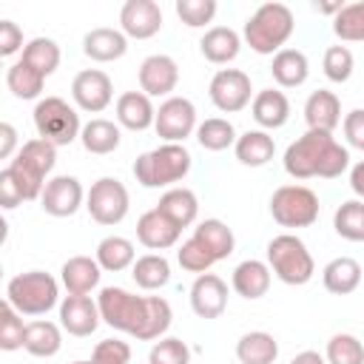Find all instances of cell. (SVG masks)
<instances>
[{
    "mask_svg": "<svg viewBox=\"0 0 364 364\" xmlns=\"http://www.w3.org/2000/svg\"><path fill=\"white\" fill-rule=\"evenodd\" d=\"M236 128L230 119H222V117H208L205 122H199L196 128V142L205 148V151H225L230 145H236Z\"/></svg>",
    "mask_w": 364,
    "mask_h": 364,
    "instance_id": "cell-40",
    "label": "cell"
},
{
    "mask_svg": "<svg viewBox=\"0 0 364 364\" xmlns=\"http://www.w3.org/2000/svg\"><path fill=\"white\" fill-rule=\"evenodd\" d=\"M20 202H26V199H23L17 182L11 179V173L3 168V171H0V205H3V210H11V208H17Z\"/></svg>",
    "mask_w": 364,
    "mask_h": 364,
    "instance_id": "cell-53",
    "label": "cell"
},
{
    "mask_svg": "<svg viewBox=\"0 0 364 364\" xmlns=\"http://www.w3.org/2000/svg\"><path fill=\"white\" fill-rule=\"evenodd\" d=\"M270 216L282 228H310L318 219V196L307 185H282L270 196Z\"/></svg>",
    "mask_w": 364,
    "mask_h": 364,
    "instance_id": "cell-6",
    "label": "cell"
},
{
    "mask_svg": "<svg viewBox=\"0 0 364 364\" xmlns=\"http://www.w3.org/2000/svg\"><path fill=\"white\" fill-rule=\"evenodd\" d=\"M173 321V310L162 296H145V318L136 330V341H159Z\"/></svg>",
    "mask_w": 364,
    "mask_h": 364,
    "instance_id": "cell-35",
    "label": "cell"
},
{
    "mask_svg": "<svg viewBox=\"0 0 364 364\" xmlns=\"http://www.w3.org/2000/svg\"><path fill=\"white\" fill-rule=\"evenodd\" d=\"M350 188H353V193H355V196H361V199H364V159H361V162H355V165L350 168Z\"/></svg>",
    "mask_w": 364,
    "mask_h": 364,
    "instance_id": "cell-55",
    "label": "cell"
},
{
    "mask_svg": "<svg viewBox=\"0 0 364 364\" xmlns=\"http://www.w3.org/2000/svg\"><path fill=\"white\" fill-rule=\"evenodd\" d=\"M128 208H131L128 188L117 176H100L85 193V210L97 225H105V228L119 225L128 216Z\"/></svg>",
    "mask_w": 364,
    "mask_h": 364,
    "instance_id": "cell-8",
    "label": "cell"
},
{
    "mask_svg": "<svg viewBox=\"0 0 364 364\" xmlns=\"http://www.w3.org/2000/svg\"><path fill=\"white\" fill-rule=\"evenodd\" d=\"M270 74H273V80L282 88H299V85H304V80L310 74V63H307L304 51H299V48H282L279 54H273Z\"/></svg>",
    "mask_w": 364,
    "mask_h": 364,
    "instance_id": "cell-30",
    "label": "cell"
},
{
    "mask_svg": "<svg viewBox=\"0 0 364 364\" xmlns=\"http://www.w3.org/2000/svg\"><path fill=\"white\" fill-rule=\"evenodd\" d=\"M97 307H100V318L119 333L136 336V330L142 327L145 296H134L125 287H102L97 296Z\"/></svg>",
    "mask_w": 364,
    "mask_h": 364,
    "instance_id": "cell-7",
    "label": "cell"
},
{
    "mask_svg": "<svg viewBox=\"0 0 364 364\" xmlns=\"http://www.w3.org/2000/svg\"><path fill=\"white\" fill-rule=\"evenodd\" d=\"M321 282H324V287H327L330 293H336V296H350V293L361 284V264H358L355 259H350V256H338V259H333V262L324 264Z\"/></svg>",
    "mask_w": 364,
    "mask_h": 364,
    "instance_id": "cell-32",
    "label": "cell"
},
{
    "mask_svg": "<svg viewBox=\"0 0 364 364\" xmlns=\"http://www.w3.org/2000/svg\"><path fill=\"white\" fill-rule=\"evenodd\" d=\"M156 122V108L148 94L142 91H125L117 100V125L128 131H148Z\"/></svg>",
    "mask_w": 364,
    "mask_h": 364,
    "instance_id": "cell-23",
    "label": "cell"
},
{
    "mask_svg": "<svg viewBox=\"0 0 364 364\" xmlns=\"http://www.w3.org/2000/svg\"><path fill=\"white\" fill-rule=\"evenodd\" d=\"M71 364H91V361H71Z\"/></svg>",
    "mask_w": 364,
    "mask_h": 364,
    "instance_id": "cell-58",
    "label": "cell"
},
{
    "mask_svg": "<svg viewBox=\"0 0 364 364\" xmlns=\"http://www.w3.org/2000/svg\"><path fill=\"white\" fill-rule=\"evenodd\" d=\"M250 114L262 131H276L290 119V100L284 97V91L262 88L250 102Z\"/></svg>",
    "mask_w": 364,
    "mask_h": 364,
    "instance_id": "cell-19",
    "label": "cell"
},
{
    "mask_svg": "<svg viewBox=\"0 0 364 364\" xmlns=\"http://www.w3.org/2000/svg\"><path fill=\"white\" fill-rule=\"evenodd\" d=\"M179 82V65L168 54H151L139 65V88L148 97H168Z\"/></svg>",
    "mask_w": 364,
    "mask_h": 364,
    "instance_id": "cell-15",
    "label": "cell"
},
{
    "mask_svg": "<svg viewBox=\"0 0 364 364\" xmlns=\"http://www.w3.org/2000/svg\"><path fill=\"white\" fill-rule=\"evenodd\" d=\"M191 162V151L182 142H162L159 148L136 156L134 176L142 188H168L188 176Z\"/></svg>",
    "mask_w": 364,
    "mask_h": 364,
    "instance_id": "cell-2",
    "label": "cell"
},
{
    "mask_svg": "<svg viewBox=\"0 0 364 364\" xmlns=\"http://www.w3.org/2000/svg\"><path fill=\"white\" fill-rule=\"evenodd\" d=\"M176 262H179V267H182V270L196 273V276L208 273V270L216 264V259L210 256V250H208L196 236H191L188 242H182V247L176 250Z\"/></svg>",
    "mask_w": 364,
    "mask_h": 364,
    "instance_id": "cell-44",
    "label": "cell"
},
{
    "mask_svg": "<svg viewBox=\"0 0 364 364\" xmlns=\"http://www.w3.org/2000/svg\"><path fill=\"white\" fill-rule=\"evenodd\" d=\"M6 301L20 316H46L60 301V284L46 270H28L6 284Z\"/></svg>",
    "mask_w": 364,
    "mask_h": 364,
    "instance_id": "cell-4",
    "label": "cell"
},
{
    "mask_svg": "<svg viewBox=\"0 0 364 364\" xmlns=\"http://www.w3.org/2000/svg\"><path fill=\"white\" fill-rule=\"evenodd\" d=\"M131 279L142 290H159V287H165L171 282V262L162 253H145V256H139L134 262Z\"/></svg>",
    "mask_w": 364,
    "mask_h": 364,
    "instance_id": "cell-36",
    "label": "cell"
},
{
    "mask_svg": "<svg viewBox=\"0 0 364 364\" xmlns=\"http://www.w3.org/2000/svg\"><path fill=\"white\" fill-rule=\"evenodd\" d=\"M71 100L85 114H100L114 100V82L100 68H85L71 80Z\"/></svg>",
    "mask_w": 364,
    "mask_h": 364,
    "instance_id": "cell-12",
    "label": "cell"
},
{
    "mask_svg": "<svg viewBox=\"0 0 364 364\" xmlns=\"http://www.w3.org/2000/svg\"><path fill=\"white\" fill-rule=\"evenodd\" d=\"M17 151V128L11 122H0V156L11 162Z\"/></svg>",
    "mask_w": 364,
    "mask_h": 364,
    "instance_id": "cell-54",
    "label": "cell"
},
{
    "mask_svg": "<svg viewBox=\"0 0 364 364\" xmlns=\"http://www.w3.org/2000/svg\"><path fill=\"white\" fill-rule=\"evenodd\" d=\"M23 48V28L14 20H0V57H14Z\"/></svg>",
    "mask_w": 364,
    "mask_h": 364,
    "instance_id": "cell-51",
    "label": "cell"
},
{
    "mask_svg": "<svg viewBox=\"0 0 364 364\" xmlns=\"http://www.w3.org/2000/svg\"><path fill=\"white\" fill-rule=\"evenodd\" d=\"M236 358L242 364H273L279 358V341L264 330H250L236 341Z\"/></svg>",
    "mask_w": 364,
    "mask_h": 364,
    "instance_id": "cell-33",
    "label": "cell"
},
{
    "mask_svg": "<svg viewBox=\"0 0 364 364\" xmlns=\"http://www.w3.org/2000/svg\"><path fill=\"white\" fill-rule=\"evenodd\" d=\"M119 125L111 122V119H102V117H94L82 125V134H80V142L88 154H97V156H105V154H114L119 148Z\"/></svg>",
    "mask_w": 364,
    "mask_h": 364,
    "instance_id": "cell-31",
    "label": "cell"
},
{
    "mask_svg": "<svg viewBox=\"0 0 364 364\" xmlns=\"http://www.w3.org/2000/svg\"><path fill=\"white\" fill-rule=\"evenodd\" d=\"M85 199V191L80 185L77 176H68V173H60V176H51L43 188V196H40V208L48 213V216H57V219H65V216H74L80 210Z\"/></svg>",
    "mask_w": 364,
    "mask_h": 364,
    "instance_id": "cell-13",
    "label": "cell"
},
{
    "mask_svg": "<svg viewBox=\"0 0 364 364\" xmlns=\"http://www.w3.org/2000/svg\"><path fill=\"white\" fill-rule=\"evenodd\" d=\"M31 117H34L37 136L51 142V145H57V148L60 145H71L82 134L77 108L68 105L63 97H43V100H37Z\"/></svg>",
    "mask_w": 364,
    "mask_h": 364,
    "instance_id": "cell-5",
    "label": "cell"
},
{
    "mask_svg": "<svg viewBox=\"0 0 364 364\" xmlns=\"http://www.w3.org/2000/svg\"><path fill=\"white\" fill-rule=\"evenodd\" d=\"M156 210H162L176 228H188L199 216V199H196V193L191 188H168L159 196Z\"/></svg>",
    "mask_w": 364,
    "mask_h": 364,
    "instance_id": "cell-27",
    "label": "cell"
},
{
    "mask_svg": "<svg viewBox=\"0 0 364 364\" xmlns=\"http://www.w3.org/2000/svg\"><path fill=\"white\" fill-rule=\"evenodd\" d=\"M193 236L210 250V256L216 262L228 259L233 250H236V239H233V230L222 222V219H202L196 228H193Z\"/></svg>",
    "mask_w": 364,
    "mask_h": 364,
    "instance_id": "cell-34",
    "label": "cell"
},
{
    "mask_svg": "<svg viewBox=\"0 0 364 364\" xmlns=\"http://www.w3.org/2000/svg\"><path fill=\"white\" fill-rule=\"evenodd\" d=\"M293 11L284 3H262L245 23V43L256 54H279L293 37Z\"/></svg>",
    "mask_w": 364,
    "mask_h": 364,
    "instance_id": "cell-1",
    "label": "cell"
},
{
    "mask_svg": "<svg viewBox=\"0 0 364 364\" xmlns=\"http://www.w3.org/2000/svg\"><path fill=\"white\" fill-rule=\"evenodd\" d=\"M6 85L9 91L17 97V100H37L43 94V85H46V77L37 74L31 65H26L23 60L11 63L9 71H6Z\"/></svg>",
    "mask_w": 364,
    "mask_h": 364,
    "instance_id": "cell-39",
    "label": "cell"
},
{
    "mask_svg": "<svg viewBox=\"0 0 364 364\" xmlns=\"http://www.w3.org/2000/svg\"><path fill=\"white\" fill-rule=\"evenodd\" d=\"M233 154H236V159H239L242 165H247V168H262V165H267V162L273 159L276 142H273V136H270L267 131L253 128V131H245V134L236 139Z\"/></svg>",
    "mask_w": 364,
    "mask_h": 364,
    "instance_id": "cell-29",
    "label": "cell"
},
{
    "mask_svg": "<svg viewBox=\"0 0 364 364\" xmlns=\"http://www.w3.org/2000/svg\"><path fill=\"white\" fill-rule=\"evenodd\" d=\"M91 364H131V347H128V341L102 338L94 347V353H91Z\"/></svg>",
    "mask_w": 364,
    "mask_h": 364,
    "instance_id": "cell-49",
    "label": "cell"
},
{
    "mask_svg": "<svg viewBox=\"0 0 364 364\" xmlns=\"http://www.w3.org/2000/svg\"><path fill=\"white\" fill-rule=\"evenodd\" d=\"M119 31L131 40H151L162 31V9L156 0H128L119 9Z\"/></svg>",
    "mask_w": 364,
    "mask_h": 364,
    "instance_id": "cell-14",
    "label": "cell"
},
{
    "mask_svg": "<svg viewBox=\"0 0 364 364\" xmlns=\"http://www.w3.org/2000/svg\"><path fill=\"white\" fill-rule=\"evenodd\" d=\"M333 228L347 242H364V202L361 199L341 202L333 216Z\"/></svg>",
    "mask_w": 364,
    "mask_h": 364,
    "instance_id": "cell-41",
    "label": "cell"
},
{
    "mask_svg": "<svg viewBox=\"0 0 364 364\" xmlns=\"http://www.w3.org/2000/svg\"><path fill=\"white\" fill-rule=\"evenodd\" d=\"M333 31L344 43H364V0L344 3V9L333 17Z\"/></svg>",
    "mask_w": 364,
    "mask_h": 364,
    "instance_id": "cell-42",
    "label": "cell"
},
{
    "mask_svg": "<svg viewBox=\"0 0 364 364\" xmlns=\"http://www.w3.org/2000/svg\"><path fill=\"white\" fill-rule=\"evenodd\" d=\"M208 97L210 102L222 111V114H236L242 108H247L253 100V82L245 71L239 68H219L213 77H210V85H208Z\"/></svg>",
    "mask_w": 364,
    "mask_h": 364,
    "instance_id": "cell-10",
    "label": "cell"
},
{
    "mask_svg": "<svg viewBox=\"0 0 364 364\" xmlns=\"http://www.w3.org/2000/svg\"><path fill=\"white\" fill-rule=\"evenodd\" d=\"M321 68H324V77L330 82H347L353 77V68H355V60H353V51L347 46H330L324 51V60H321Z\"/></svg>",
    "mask_w": 364,
    "mask_h": 364,
    "instance_id": "cell-46",
    "label": "cell"
},
{
    "mask_svg": "<svg viewBox=\"0 0 364 364\" xmlns=\"http://www.w3.org/2000/svg\"><path fill=\"white\" fill-rule=\"evenodd\" d=\"M26 65H31L37 74L43 77H51L60 65V46L51 40V37H34L26 43L23 48V57H20Z\"/></svg>",
    "mask_w": 364,
    "mask_h": 364,
    "instance_id": "cell-38",
    "label": "cell"
},
{
    "mask_svg": "<svg viewBox=\"0 0 364 364\" xmlns=\"http://www.w3.org/2000/svg\"><path fill=\"white\" fill-rule=\"evenodd\" d=\"M304 122H307V131H324V134H333V128L341 122V102L333 91L327 88H318L307 97L304 102Z\"/></svg>",
    "mask_w": 364,
    "mask_h": 364,
    "instance_id": "cell-22",
    "label": "cell"
},
{
    "mask_svg": "<svg viewBox=\"0 0 364 364\" xmlns=\"http://www.w3.org/2000/svg\"><path fill=\"white\" fill-rule=\"evenodd\" d=\"M148 364H191V350L182 338L162 336L148 353Z\"/></svg>",
    "mask_w": 364,
    "mask_h": 364,
    "instance_id": "cell-47",
    "label": "cell"
},
{
    "mask_svg": "<svg viewBox=\"0 0 364 364\" xmlns=\"http://www.w3.org/2000/svg\"><path fill=\"white\" fill-rule=\"evenodd\" d=\"M191 307L199 318H219L228 307V284L216 273H202L191 284Z\"/></svg>",
    "mask_w": 364,
    "mask_h": 364,
    "instance_id": "cell-16",
    "label": "cell"
},
{
    "mask_svg": "<svg viewBox=\"0 0 364 364\" xmlns=\"http://www.w3.org/2000/svg\"><path fill=\"white\" fill-rule=\"evenodd\" d=\"M173 9L188 28H202L216 17V0H176Z\"/></svg>",
    "mask_w": 364,
    "mask_h": 364,
    "instance_id": "cell-48",
    "label": "cell"
},
{
    "mask_svg": "<svg viewBox=\"0 0 364 364\" xmlns=\"http://www.w3.org/2000/svg\"><path fill=\"white\" fill-rule=\"evenodd\" d=\"M270 267L267 262H259V259H245L233 267V276H230V284L236 290V296L253 301V299H262L267 290H270Z\"/></svg>",
    "mask_w": 364,
    "mask_h": 364,
    "instance_id": "cell-24",
    "label": "cell"
},
{
    "mask_svg": "<svg viewBox=\"0 0 364 364\" xmlns=\"http://www.w3.org/2000/svg\"><path fill=\"white\" fill-rule=\"evenodd\" d=\"M182 228H176L162 210L151 208L136 219V239L139 245H145L148 250H168L179 242Z\"/></svg>",
    "mask_w": 364,
    "mask_h": 364,
    "instance_id": "cell-18",
    "label": "cell"
},
{
    "mask_svg": "<svg viewBox=\"0 0 364 364\" xmlns=\"http://www.w3.org/2000/svg\"><path fill=\"white\" fill-rule=\"evenodd\" d=\"M11 162L20 165L23 171H28L31 176H37L40 182H48L46 176L54 171V162H57V145H51V142H46V139L34 136V139H28V142L20 145V151L14 154Z\"/></svg>",
    "mask_w": 364,
    "mask_h": 364,
    "instance_id": "cell-26",
    "label": "cell"
},
{
    "mask_svg": "<svg viewBox=\"0 0 364 364\" xmlns=\"http://www.w3.org/2000/svg\"><path fill=\"white\" fill-rule=\"evenodd\" d=\"M330 142H333V134H324V131H304V134H301L296 142H290L287 151H284V159H282V162H284L287 176H293V179H313V176H318L321 159H324Z\"/></svg>",
    "mask_w": 364,
    "mask_h": 364,
    "instance_id": "cell-9",
    "label": "cell"
},
{
    "mask_svg": "<svg viewBox=\"0 0 364 364\" xmlns=\"http://www.w3.org/2000/svg\"><path fill=\"white\" fill-rule=\"evenodd\" d=\"M347 168H350V151H347L341 142L333 139L330 148H327V154H324V159H321L318 176H321V179H336V176H341Z\"/></svg>",
    "mask_w": 364,
    "mask_h": 364,
    "instance_id": "cell-50",
    "label": "cell"
},
{
    "mask_svg": "<svg viewBox=\"0 0 364 364\" xmlns=\"http://www.w3.org/2000/svg\"><path fill=\"white\" fill-rule=\"evenodd\" d=\"M344 9V3H316V11H321V14H338Z\"/></svg>",
    "mask_w": 364,
    "mask_h": 364,
    "instance_id": "cell-57",
    "label": "cell"
},
{
    "mask_svg": "<svg viewBox=\"0 0 364 364\" xmlns=\"http://www.w3.org/2000/svg\"><path fill=\"white\" fill-rule=\"evenodd\" d=\"M199 51H202V57H205L208 63H213V65H228V63H233V60L239 57V51H242V37H239L233 28H228V26H213V28H208V31L202 34Z\"/></svg>",
    "mask_w": 364,
    "mask_h": 364,
    "instance_id": "cell-25",
    "label": "cell"
},
{
    "mask_svg": "<svg viewBox=\"0 0 364 364\" xmlns=\"http://www.w3.org/2000/svg\"><path fill=\"white\" fill-rule=\"evenodd\" d=\"M156 134L165 142H185L191 134H196V105L188 97H168L156 108Z\"/></svg>",
    "mask_w": 364,
    "mask_h": 364,
    "instance_id": "cell-11",
    "label": "cell"
},
{
    "mask_svg": "<svg viewBox=\"0 0 364 364\" xmlns=\"http://www.w3.org/2000/svg\"><path fill=\"white\" fill-rule=\"evenodd\" d=\"M267 267L279 282L290 287L307 284L316 273V262L296 233H279L267 242Z\"/></svg>",
    "mask_w": 364,
    "mask_h": 364,
    "instance_id": "cell-3",
    "label": "cell"
},
{
    "mask_svg": "<svg viewBox=\"0 0 364 364\" xmlns=\"http://www.w3.org/2000/svg\"><path fill=\"white\" fill-rule=\"evenodd\" d=\"M100 276H102V267L91 256H71L60 267V282L68 290V296H88L100 284Z\"/></svg>",
    "mask_w": 364,
    "mask_h": 364,
    "instance_id": "cell-20",
    "label": "cell"
},
{
    "mask_svg": "<svg viewBox=\"0 0 364 364\" xmlns=\"http://www.w3.org/2000/svg\"><path fill=\"white\" fill-rule=\"evenodd\" d=\"M63 347V333L54 321L48 318H37L26 324V338H23V350L34 358H51L57 355Z\"/></svg>",
    "mask_w": 364,
    "mask_h": 364,
    "instance_id": "cell-28",
    "label": "cell"
},
{
    "mask_svg": "<svg viewBox=\"0 0 364 364\" xmlns=\"http://www.w3.org/2000/svg\"><path fill=\"white\" fill-rule=\"evenodd\" d=\"M100 307L91 296H65L60 301V327L68 336L85 338L100 327Z\"/></svg>",
    "mask_w": 364,
    "mask_h": 364,
    "instance_id": "cell-17",
    "label": "cell"
},
{
    "mask_svg": "<svg viewBox=\"0 0 364 364\" xmlns=\"http://www.w3.org/2000/svg\"><path fill=\"white\" fill-rule=\"evenodd\" d=\"M290 364H327V358L321 353H316V350H301L299 355H293Z\"/></svg>",
    "mask_w": 364,
    "mask_h": 364,
    "instance_id": "cell-56",
    "label": "cell"
},
{
    "mask_svg": "<svg viewBox=\"0 0 364 364\" xmlns=\"http://www.w3.org/2000/svg\"><path fill=\"white\" fill-rule=\"evenodd\" d=\"M102 270L108 273H119L125 267H134L136 262V253H134V242L125 239V236H105L100 245H97V256Z\"/></svg>",
    "mask_w": 364,
    "mask_h": 364,
    "instance_id": "cell-37",
    "label": "cell"
},
{
    "mask_svg": "<svg viewBox=\"0 0 364 364\" xmlns=\"http://www.w3.org/2000/svg\"><path fill=\"white\" fill-rule=\"evenodd\" d=\"M23 338H26L23 316L9 301H3L0 304V350H6V353L20 350L23 347Z\"/></svg>",
    "mask_w": 364,
    "mask_h": 364,
    "instance_id": "cell-45",
    "label": "cell"
},
{
    "mask_svg": "<svg viewBox=\"0 0 364 364\" xmlns=\"http://www.w3.org/2000/svg\"><path fill=\"white\" fill-rule=\"evenodd\" d=\"M327 364H364V344L353 333H336L324 350Z\"/></svg>",
    "mask_w": 364,
    "mask_h": 364,
    "instance_id": "cell-43",
    "label": "cell"
},
{
    "mask_svg": "<svg viewBox=\"0 0 364 364\" xmlns=\"http://www.w3.org/2000/svg\"><path fill=\"white\" fill-rule=\"evenodd\" d=\"M128 51V37L119 28H91L82 37V54L94 63H114L119 57H125Z\"/></svg>",
    "mask_w": 364,
    "mask_h": 364,
    "instance_id": "cell-21",
    "label": "cell"
},
{
    "mask_svg": "<svg viewBox=\"0 0 364 364\" xmlns=\"http://www.w3.org/2000/svg\"><path fill=\"white\" fill-rule=\"evenodd\" d=\"M344 136L350 148L364 151V108H353L344 117Z\"/></svg>",
    "mask_w": 364,
    "mask_h": 364,
    "instance_id": "cell-52",
    "label": "cell"
}]
</instances>
